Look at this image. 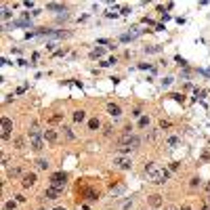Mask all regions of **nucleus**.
Listing matches in <instances>:
<instances>
[{
	"mask_svg": "<svg viewBox=\"0 0 210 210\" xmlns=\"http://www.w3.org/2000/svg\"><path fill=\"white\" fill-rule=\"evenodd\" d=\"M145 175L151 179V183H155V185H162V183L168 181V170L166 168H160L155 162H147L145 164Z\"/></svg>",
	"mask_w": 210,
	"mask_h": 210,
	"instance_id": "f257e3e1",
	"label": "nucleus"
},
{
	"mask_svg": "<svg viewBox=\"0 0 210 210\" xmlns=\"http://www.w3.org/2000/svg\"><path fill=\"white\" fill-rule=\"evenodd\" d=\"M139 143H141L139 137L130 133V128H126V133L118 139V151H130V149H137Z\"/></svg>",
	"mask_w": 210,
	"mask_h": 210,
	"instance_id": "f03ea898",
	"label": "nucleus"
},
{
	"mask_svg": "<svg viewBox=\"0 0 210 210\" xmlns=\"http://www.w3.org/2000/svg\"><path fill=\"white\" fill-rule=\"evenodd\" d=\"M29 143H32V149H34V151H42V149H44V137H40V130H38V128H32V130H29Z\"/></svg>",
	"mask_w": 210,
	"mask_h": 210,
	"instance_id": "7ed1b4c3",
	"label": "nucleus"
},
{
	"mask_svg": "<svg viewBox=\"0 0 210 210\" xmlns=\"http://www.w3.org/2000/svg\"><path fill=\"white\" fill-rule=\"evenodd\" d=\"M65 183H67V175H65V172H55V175L50 176V185L49 187H55V189H59V191H63Z\"/></svg>",
	"mask_w": 210,
	"mask_h": 210,
	"instance_id": "20e7f679",
	"label": "nucleus"
},
{
	"mask_svg": "<svg viewBox=\"0 0 210 210\" xmlns=\"http://www.w3.org/2000/svg\"><path fill=\"white\" fill-rule=\"evenodd\" d=\"M0 126H2V139L7 141L8 137H11V130H13V122L8 118H2L0 120Z\"/></svg>",
	"mask_w": 210,
	"mask_h": 210,
	"instance_id": "39448f33",
	"label": "nucleus"
},
{
	"mask_svg": "<svg viewBox=\"0 0 210 210\" xmlns=\"http://www.w3.org/2000/svg\"><path fill=\"white\" fill-rule=\"evenodd\" d=\"M113 164H116L118 168H122V170H128V168L133 166V160H130V158H116Z\"/></svg>",
	"mask_w": 210,
	"mask_h": 210,
	"instance_id": "423d86ee",
	"label": "nucleus"
},
{
	"mask_svg": "<svg viewBox=\"0 0 210 210\" xmlns=\"http://www.w3.org/2000/svg\"><path fill=\"white\" fill-rule=\"evenodd\" d=\"M107 113H109V116H113V118H118V116H122V109H120V105L109 103V105H107Z\"/></svg>",
	"mask_w": 210,
	"mask_h": 210,
	"instance_id": "0eeeda50",
	"label": "nucleus"
},
{
	"mask_svg": "<svg viewBox=\"0 0 210 210\" xmlns=\"http://www.w3.org/2000/svg\"><path fill=\"white\" fill-rule=\"evenodd\" d=\"M59 196H61V191L55 189V187H49L46 191H44V197H46V200H57Z\"/></svg>",
	"mask_w": 210,
	"mask_h": 210,
	"instance_id": "6e6552de",
	"label": "nucleus"
},
{
	"mask_svg": "<svg viewBox=\"0 0 210 210\" xmlns=\"http://www.w3.org/2000/svg\"><path fill=\"white\" fill-rule=\"evenodd\" d=\"M34 183H36V175H34V172H29V175H23V181H21V185H23V187H32Z\"/></svg>",
	"mask_w": 210,
	"mask_h": 210,
	"instance_id": "1a4fd4ad",
	"label": "nucleus"
},
{
	"mask_svg": "<svg viewBox=\"0 0 210 210\" xmlns=\"http://www.w3.org/2000/svg\"><path fill=\"white\" fill-rule=\"evenodd\" d=\"M42 137H44V141H49V143H55V141H57V133H55V130H44Z\"/></svg>",
	"mask_w": 210,
	"mask_h": 210,
	"instance_id": "9d476101",
	"label": "nucleus"
},
{
	"mask_svg": "<svg viewBox=\"0 0 210 210\" xmlns=\"http://www.w3.org/2000/svg\"><path fill=\"white\" fill-rule=\"evenodd\" d=\"M149 204L151 206H162V196H151L149 197Z\"/></svg>",
	"mask_w": 210,
	"mask_h": 210,
	"instance_id": "9b49d317",
	"label": "nucleus"
},
{
	"mask_svg": "<svg viewBox=\"0 0 210 210\" xmlns=\"http://www.w3.org/2000/svg\"><path fill=\"white\" fill-rule=\"evenodd\" d=\"M84 118H86V113H84L82 109H80V112H76V113H74V122H82Z\"/></svg>",
	"mask_w": 210,
	"mask_h": 210,
	"instance_id": "f8f14e48",
	"label": "nucleus"
},
{
	"mask_svg": "<svg viewBox=\"0 0 210 210\" xmlns=\"http://www.w3.org/2000/svg\"><path fill=\"white\" fill-rule=\"evenodd\" d=\"M103 53H105L103 49H95V50L91 53V57H92V59H99V57H103Z\"/></svg>",
	"mask_w": 210,
	"mask_h": 210,
	"instance_id": "ddd939ff",
	"label": "nucleus"
},
{
	"mask_svg": "<svg viewBox=\"0 0 210 210\" xmlns=\"http://www.w3.org/2000/svg\"><path fill=\"white\" fill-rule=\"evenodd\" d=\"M21 172V168L19 166H15V168H8V176H11V179H13V176H17Z\"/></svg>",
	"mask_w": 210,
	"mask_h": 210,
	"instance_id": "4468645a",
	"label": "nucleus"
},
{
	"mask_svg": "<svg viewBox=\"0 0 210 210\" xmlns=\"http://www.w3.org/2000/svg\"><path fill=\"white\" fill-rule=\"evenodd\" d=\"M36 166L40 168V170H46V168H49V162H46V160H38V162H36Z\"/></svg>",
	"mask_w": 210,
	"mask_h": 210,
	"instance_id": "2eb2a0df",
	"label": "nucleus"
},
{
	"mask_svg": "<svg viewBox=\"0 0 210 210\" xmlns=\"http://www.w3.org/2000/svg\"><path fill=\"white\" fill-rule=\"evenodd\" d=\"M88 128H91V130H97V128H99V120H97V118H92L91 122H88Z\"/></svg>",
	"mask_w": 210,
	"mask_h": 210,
	"instance_id": "dca6fc26",
	"label": "nucleus"
},
{
	"mask_svg": "<svg viewBox=\"0 0 210 210\" xmlns=\"http://www.w3.org/2000/svg\"><path fill=\"white\" fill-rule=\"evenodd\" d=\"M147 124H149V118H147V116H141V118H139V126H141V128H145Z\"/></svg>",
	"mask_w": 210,
	"mask_h": 210,
	"instance_id": "f3484780",
	"label": "nucleus"
},
{
	"mask_svg": "<svg viewBox=\"0 0 210 210\" xmlns=\"http://www.w3.org/2000/svg\"><path fill=\"white\" fill-rule=\"evenodd\" d=\"M15 145H17V149H23V145H25V141L21 139V137H17V139H15Z\"/></svg>",
	"mask_w": 210,
	"mask_h": 210,
	"instance_id": "a211bd4d",
	"label": "nucleus"
},
{
	"mask_svg": "<svg viewBox=\"0 0 210 210\" xmlns=\"http://www.w3.org/2000/svg\"><path fill=\"white\" fill-rule=\"evenodd\" d=\"M179 143H181V141L176 139V137H170V139H168V145H170V147H176Z\"/></svg>",
	"mask_w": 210,
	"mask_h": 210,
	"instance_id": "6ab92c4d",
	"label": "nucleus"
},
{
	"mask_svg": "<svg viewBox=\"0 0 210 210\" xmlns=\"http://www.w3.org/2000/svg\"><path fill=\"white\" fill-rule=\"evenodd\" d=\"M49 8H50V11H63V7H61V4H55V2H50V4H49Z\"/></svg>",
	"mask_w": 210,
	"mask_h": 210,
	"instance_id": "aec40b11",
	"label": "nucleus"
},
{
	"mask_svg": "<svg viewBox=\"0 0 210 210\" xmlns=\"http://www.w3.org/2000/svg\"><path fill=\"white\" fill-rule=\"evenodd\" d=\"M86 196H88V200H97L99 193H95V191H86Z\"/></svg>",
	"mask_w": 210,
	"mask_h": 210,
	"instance_id": "412c9836",
	"label": "nucleus"
},
{
	"mask_svg": "<svg viewBox=\"0 0 210 210\" xmlns=\"http://www.w3.org/2000/svg\"><path fill=\"white\" fill-rule=\"evenodd\" d=\"M63 130H65V137H67V139H74V133H71L70 128H63Z\"/></svg>",
	"mask_w": 210,
	"mask_h": 210,
	"instance_id": "4be33fe9",
	"label": "nucleus"
},
{
	"mask_svg": "<svg viewBox=\"0 0 210 210\" xmlns=\"http://www.w3.org/2000/svg\"><path fill=\"white\" fill-rule=\"evenodd\" d=\"M15 208H17V204L15 202H7V210H15Z\"/></svg>",
	"mask_w": 210,
	"mask_h": 210,
	"instance_id": "5701e85b",
	"label": "nucleus"
},
{
	"mask_svg": "<svg viewBox=\"0 0 210 210\" xmlns=\"http://www.w3.org/2000/svg\"><path fill=\"white\" fill-rule=\"evenodd\" d=\"M160 128H170V122H164V120H162V122H160Z\"/></svg>",
	"mask_w": 210,
	"mask_h": 210,
	"instance_id": "b1692460",
	"label": "nucleus"
},
{
	"mask_svg": "<svg viewBox=\"0 0 210 210\" xmlns=\"http://www.w3.org/2000/svg\"><path fill=\"white\" fill-rule=\"evenodd\" d=\"M170 97L175 99V101H181V103H183V95H170Z\"/></svg>",
	"mask_w": 210,
	"mask_h": 210,
	"instance_id": "393cba45",
	"label": "nucleus"
},
{
	"mask_svg": "<svg viewBox=\"0 0 210 210\" xmlns=\"http://www.w3.org/2000/svg\"><path fill=\"white\" fill-rule=\"evenodd\" d=\"M200 185V179H191V187H197Z\"/></svg>",
	"mask_w": 210,
	"mask_h": 210,
	"instance_id": "a878e982",
	"label": "nucleus"
},
{
	"mask_svg": "<svg viewBox=\"0 0 210 210\" xmlns=\"http://www.w3.org/2000/svg\"><path fill=\"white\" fill-rule=\"evenodd\" d=\"M206 191H210V183H208V185H206Z\"/></svg>",
	"mask_w": 210,
	"mask_h": 210,
	"instance_id": "bb28decb",
	"label": "nucleus"
},
{
	"mask_svg": "<svg viewBox=\"0 0 210 210\" xmlns=\"http://www.w3.org/2000/svg\"><path fill=\"white\" fill-rule=\"evenodd\" d=\"M166 210H176V208H175V206H170V208H166Z\"/></svg>",
	"mask_w": 210,
	"mask_h": 210,
	"instance_id": "cd10ccee",
	"label": "nucleus"
},
{
	"mask_svg": "<svg viewBox=\"0 0 210 210\" xmlns=\"http://www.w3.org/2000/svg\"><path fill=\"white\" fill-rule=\"evenodd\" d=\"M202 210H210V208H208V206H204V208H202Z\"/></svg>",
	"mask_w": 210,
	"mask_h": 210,
	"instance_id": "c85d7f7f",
	"label": "nucleus"
},
{
	"mask_svg": "<svg viewBox=\"0 0 210 210\" xmlns=\"http://www.w3.org/2000/svg\"><path fill=\"white\" fill-rule=\"evenodd\" d=\"M181 210H189V208H187V206H183V208H181Z\"/></svg>",
	"mask_w": 210,
	"mask_h": 210,
	"instance_id": "c756f323",
	"label": "nucleus"
},
{
	"mask_svg": "<svg viewBox=\"0 0 210 210\" xmlns=\"http://www.w3.org/2000/svg\"><path fill=\"white\" fill-rule=\"evenodd\" d=\"M53 210H65V208H53Z\"/></svg>",
	"mask_w": 210,
	"mask_h": 210,
	"instance_id": "7c9ffc66",
	"label": "nucleus"
},
{
	"mask_svg": "<svg viewBox=\"0 0 210 210\" xmlns=\"http://www.w3.org/2000/svg\"><path fill=\"white\" fill-rule=\"evenodd\" d=\"M40 210H44V208H40Z\"/></svg>",
	"mask_w": 210,
	"mask_h": 210,
	"instance_id": "2f4dec72",
	"label": "nucleus"
}]
</instances>
